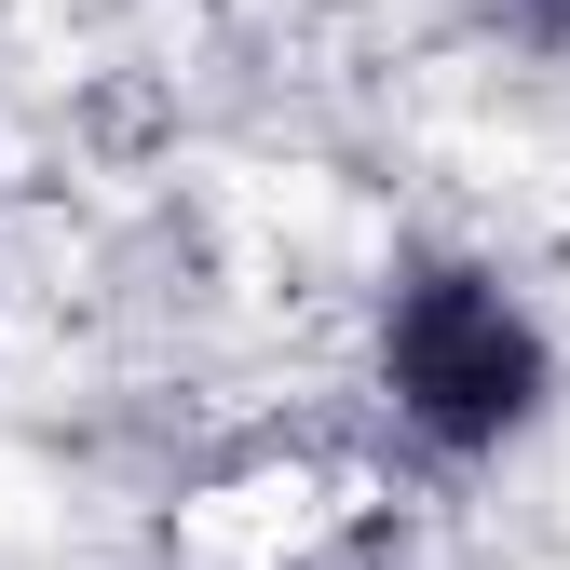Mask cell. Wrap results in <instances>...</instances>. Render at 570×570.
<instances>
[{
	"label": "cell",
	"mask_w": 570,
	"mask_h": 570,
	"mask_svg": "<svg viewBox=\"0 0 570 570\" xmlns=\"http://www.w3.org/2000/svg\"><path fill=\"white\" fill-rule=\"evenodd\" d=\"M381 394L421 449H449V462H489V449H517L543 394H557V340L543 313L517 299L503 272H475V258H421L394 299H381Z\"/></svg>",
	"instance_id": "cell-1"
}]
</instances>
